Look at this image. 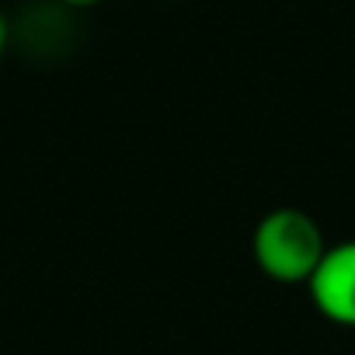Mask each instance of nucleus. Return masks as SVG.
Instances as JSON below:
<instances>
[{
    "instance_id": "3",
    "label": "nucleus",
    "mask_w": 355,
    "mask_h": 355,
    "mask_svg": "<svg viewBox=\"0 0 355 355\" xmlns=\"http://www.w3.org/2000/svg\"><path fill=\"white\" fill-rule=\"evenodd\" d=\"M8 39H11V28H8L4 11H0V60H4V53H8Z\"/></svg>"
},
{
    "instance_id": "1",
    "label": "nucleus",
    "mask_w": 355,
    "mask_h": 355,
    "mask_svg": "<svg viewBox=\"0 0 355 355\" xmlns=\"http://www.w3.org/2000/svg\"><path fill=\"white\" fill-rule=\"evenodd\" d=\"M251 251H254L258 268L272 282H286V286L303 282L306 286L327 251V241L310 213H303L296 206H282L258 220Z\"/></svg>"
},
{
    "instance_id": "2",
    "label": "nucleus",
    "mask_w": 355,
    "mask_h": 355,
    "mask_svg": "<svg viewBox=\"0 0 355 355\" xmlns=\"http://www.w3.org/2000/svg\"><path fill=\"white\" fill-rule=\"evenodd\" d=\"M313 306L341 327H355V241L331 244L306 282Z\"/></svg>"
},
{
    "instance_id": "4",
    "label": "nucleus",
    "mask_w": 355,
    "mask_h": 355,
    "mask_svg": "<svg viewBox=\"0 0 355 355\" xmlns=\"http://www.w3.org/2000/svg\"><path fill=\"white\" fill-rule=\"evenodd\" d=\"M67 8H94V4H105V0H60Z\"/></svg>"
}]
</instances>
